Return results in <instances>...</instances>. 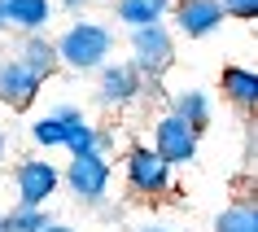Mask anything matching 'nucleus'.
<instances>
[{"label":"nucleus","instance_id":"1","mask_svg":"<svg viewBox=\"0 0 258 232\" xmlns=\"http://www.w3.org/2000/svg\"><path fill=\"white\" fill-rule=\"evenodd\" d=\"M53 53H57V66L75 70V75H96L105 62H114V27L79 18L53 40Z\"/></svg>","mask_w":258,"mask_h":232},{"label":"nucleus","instance_id":"2","mask_svg":"<svg viewBox=\"0 0 258 232\" xmlns=\"http://www.w3.org/2000/svg\"><path fill=\"white\" fill-rule=\"evenodd\" d=\"M31 140H35L40 149H66L70 158H75V153H92L96 149V123L79 105H57V109H48L44 119L31 123Z\"/></svg>","mask_w":258,"mask_h":232},{"label":"nucleus","instance_id":"3","mask_svg":"<svg viewBox=\"0 0 258 232\" xmlns=\"http://www.w3.org/2000/svg\"><path fill=\"white\" fill-rule=\"evenodd\" d=\"M127 48H132L127 62L140 70V79H145V83H158L166 70L175 66V31L166 27V22L127 31Z\"/></svg>","mask_w":258,"mask_h":232},{"label":"nucleus","instance_id":"4","mask_svg":"<svg viewBox=\"0 0 258 232\" xmlns=\"http://www.w3.org/2000/svg\"><path fill=\"white\" fill-rule=\"evenodd\" d=\"M109 180H114V166H109L105 153H75L61 171V184H66L83 206H101L109 193Z\"/></svg>","mask_w":258,"mask_h":232},{"label":"nucleus","instance_id":"5","mask_svg":"<svg viewBox=\"0 0 258 232\" xmlns=\"http://www.w3.org/2000/svg\"><path fill=\"white\" fill-rule=\"evenodd\" d=\"M122 171H127V193L132 197H162L171 193V166L149 149V145H132L127 158H122Z\"/></svg>","mask_w":258,"mask_h":232},{"label":"nucleus","instance_id":"6","mask_svg":"<svg viewBox=\"0 0 258 232\" xmlns=\"http://www.w3.org/2000/svg\"><path fill=\"white\" fill-rule=\"evenodd\" d=\"M14 189H18V206H31V210H44L48 197L61 189V171L48 158H22L14 166Z\"/></svg>","mask_w":258,"mask_h":232},{"label":"nucleus","instance_id":"7","mask_svg":"<svg viewBox=\"0 0 258 232\" xmlns=\"http://www.w3.org/2000/svg\"><path fill=\"white\" fill-rule=\"evenodd\" d=\"M197 140H202V136H197L192 127H184L175 114L166 109L162 119L153 123V145H149V149L158 153L171 171H175V166H188L192 158H197Z\"/></svg>","mask_w":258,"mask_h":232},{"label":"nucleus","instance_id":"8","mask_svg":"<svg viewBox=\"0 0 258 232\" xmlns=\"http://www.w3.org/2000/svg\"><path fill=\"white\" fill-rule=\"evenodd\" d=\"M96 96H101V105L122 109L145 96V79H140V70L132 62H105L96 70Z\"/></svg>","mask_w":258,"mask_h":232},{"label":"nucleus","instance_id":"9","mask_svg":"<svg viewBox=\"0 0 258 232\" xmlns=\"http://www.w3.org/2000/svg\"><path fill=\"white\" fill-rule=\"evenodd\" d=\"M44 79L40 75H31L18 57H0V105L22 114V109L35 105V96H40Z\"/></svg>","mask_w":258,"mask_h":232},{"label":"nucleus","instance_id":"10","mask_svg":"<svg viewBox=\"0 0 258 232\" xmlns=\"http://www.w3.org/2000/svg\"><path fill=\"white\" fill-rule=\"evenodd\" d=\"M171 18H175V31L184 40H206L223 27L219 0H171Z\"/></svg>","mask_w":258,"mask_h":232},{"label":"nucleus","instance_id":"11","mask_svg":"<svg viewBox=\"0 0 258 232\" xmlns=\"http://www.w3.org/2000/svg\"><path fill=\"white\" fill-rule=\"evenodd\" d=\"M53 0H0V27L18 35H44L53 22Z\"/></svg>","mask_w":258,"mask_h":232},{"label":"nucleus","instance_id":"12","mask_svg":"<svg viewBox=\"0 0 258 232\" xmlns=\"http://www.w3.org/2000/svg\"><path fill=\"white\" fill-rule=\"evenodd\" d=\"M171 114L202 136L206 127H210V119H215V105H210V96H206L202 88H184V92L171 96Z\"/></svg>","mask_w":258,"mask_h":232},{"label":"nucleus","instance_id":"13","mask_svg":"<svg viewBox=\"0 0 258 232\" xmlns=\"http://www.w3.org/2000/svg\"><path fill=\"white\" fill-rule=\"evenodd\" d=\"M18 62L31 70V75H40V79H53L57 70V53H53V40L48 35H22V44H18Z\"/></svg>","mask_w":258,"mask_h":232},{"label":"nucleus","instance_id":"14","mask_svg":"<svg viewBox=\"0 0 258 232\" xmlns=\"http://www.w3.org/2000/svg\"><path fill=\"white\" fill-rule=\"evenodd\" d=\"M114 5V18H118L127 31L136 27H153V22H162L171 14V0H109Z\"/></svg>","mask_w":258,"mask_h":232},{"label":"nucleus","instance_id":"15","mask_svg":"<svg viewBox=\"0 0 258 232\" xmlns=\"http://www.w3.org/2000/svg\"><path fill=\"white\" fill-rule=\"evenodd\" d=\"M219 92L228 96L232 105L249 109L258 101V75L249 66H223V75H219Z\"/></svg>","mask_w":258,"mask_h":232},{"label":"nucleus","instance_id":"16","mask_svg":"<svg viewBox=\"0 0 258 232\" xmlns=\"http://www.w3.org/2000/svg\"><path fill=\"white\" fill-rule=\"evenodd\" d=\"M210 232H258V202L241 197V202L223 206V210L215 215V228Z\"/></svg>","mask_w":258,"mask_h":232},{"label":"nucleus","instance_id":"17","mask_svg":"<svg viewBox=\"0 0 258 232\" xmlns=\"http://www.w3.org/2000/svg\"><path fill=\"white\" fill-rule=\"evenodd\" d=\"M5 219V232H44L48 223H57L48 210H31V206H14L9 215H0Z\"/></svg>","mask_w":258,"mask_h":232},{"label":"nucleus","instance_id":"18","mask_svg":"<svg viewBox=\"0 0 258 232\" xmlns=\"http://www.w3.org/2000/svg\"><path fill=\"white\" fill-rule=\"evenodd\" d=\"M223 18H236V22H254L258 18V0H219Z\"/></svg>","mask_w":258,"mask_h":232},{"label":"nucleus","instance_id":"19","mask_svg":"<svg viewBox=\"0 0 258 232\" xmlns=\"http://www.w3.org/2000/svg\"><path fill=\"white\" fill-rule=\"evenodd\" d=\"M53 5H61L66 14H83V9H92L96 0H53Z\"/></svg>","mask_w":258,"mask_h":232},{"label":"nucleus","instance_id":"20","mask_svg":"<svg viewBox=\"0 0 258 232\" xmlns=\"http://www.w3.org/2000/svg\"><path fill=\"white\" fill-rule=\"evenodd\" d=\"M5 153H9V132L0 127V166H5Z\"/></svg>","mask_w":258,"mask_h":232},{"label":"nucleus","instance_id":"21","mask_svg":"<svg viewBox=\"0 0 258 232\" xmlns=\"http://www.w3.org/2000/svg\"><path fill=\"white\" fill-rule=\"evenodd\" d=\"M136 232H175V228H166V223H145V228H136Z\"/></svg>","mask_w":258,"mask_h":232},{"label":"nucleus","instance_id":"22","mask_svg":"<svg viewBox=\"0 0 258 232\" xmlns=\"http://www.w3.org/2000/svg\"><path fill=\"white\" fill-rule=\"evenodd\" d=\"M44 232H75V228H70V223H48Z\"/></svg>","mask_w":258,"mask_h":232},{"label":"nucleus","instance_id":"23","mask_svg":"<svg viewBox=\"0 0 258 232\" xmlns=\"http://www.w3.org/2000/svg\"><path fill=\"white\" fill-rule=\"evenodd\" d=\"M0 232H5V219H0Z\"/></svg>","mask_w":258,"mask_h":232},{"label":"nucleus","instance_id":"24","mask_svg":"<svg viewBox=\"0 0 258 232\" xmlns=\"http://www.w3.org/2000/svg\"><path fill=\"white\" fill-rule=\"evenodd\" d=\"M0 31H5V27H0Z\"/></svg>","mask_w":258,"mask_h":232}]
</instances>
